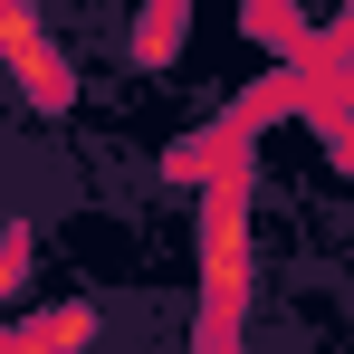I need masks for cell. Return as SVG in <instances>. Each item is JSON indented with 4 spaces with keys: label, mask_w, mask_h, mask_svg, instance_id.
<instances>
[{
    "label": "cell",
    "mask_w": 354,
    "mask_h": 354,
    "mask_svg": "<svg viewBox=\"0 0 354 354\" xmlns=\"http://www.w3.org/2000/svg\"><path fill=\"white\" fill-rule=\"evenodd\" d=\"M259 288V230H249V173L221 163L201 182V306H211V335H230L239 306Z\"/></svg>",
    "instance_id": "obj_1"
},
{
    "label": "cell",
    "mask_w": 354,
    "mask_h": 354,
    "mask_svg": "<svg viewBox=\"0 0 354 354\" xmlns=\"http://www.w3.org/2000/svg\"><path fill=\"white\" fill-rule=\"evenodd\" d=\"M0 77H10L19 106H39V115H67V106H77V67H67V48L48 39V19H39L29 0H0Z\"/></svg>",
    "instance_id": "obj_2"
},
{
    "label": "cell",
    "mask_w": 354,
    "mask_h": 354,
    "mask_svg": "<svg viewBox=\"0 0 354 354\" xmlns=\"http://www.w3.org/2000/svg\"><path fill=\"white\" fill-rule=\"evenodd\" d=\"M96 326H106V316H96L86 297H58V306H29V316L10 326V345H58V354H86V345H96Z\"/></svg>",
    "instance_id": "obj_3"
},
{
    "label": "cell",
    "mask_w": 354,
    "mask_h": 354,
    "mask_svg": "<svg viewBox=\"0 0 354 354\" xmlns=\"http://www.w3.org/2000/svg\"><path fill=\"white\" fill-rule=\"evenodd\" d=\"M221 163H230V134H201V144H173V153H163V173H173V182H211Z\"/></svg>",
    "instance_id": "obj_4"
},
{
    "label": "cell",
    "mask_w": 354,
    "mask_h": 354,
    "mask_svg": "<svg viewBox=\"0 0 354 354\" xmlns=\"http://www.w3.org/2000/svg\"><path fill=\"white\" fill-rule=\"evenodd\" d=\"M0 354H58V345H0Z\"/></svg>",
    "instance_id": "obj_5"
}]
</instances>
